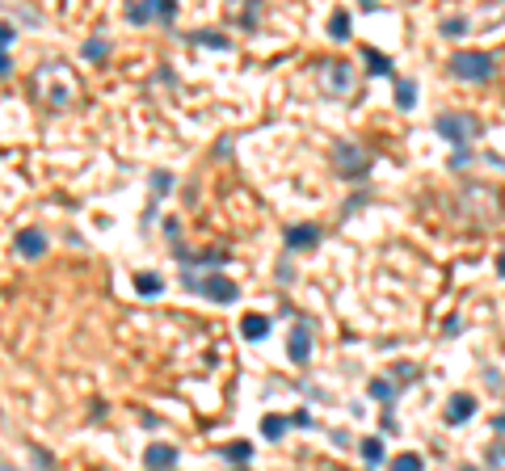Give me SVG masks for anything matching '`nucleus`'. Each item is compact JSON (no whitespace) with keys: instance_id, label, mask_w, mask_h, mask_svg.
Masks as SVG:
<instances>
[{"instance_id":"obj_1","label":"nucleus","mask_w":505,"mask_h":471,"mask_svg":"<svg viewBox=\"0 0 505 471\" xmlns=\"http://www.w3.org/2000/svg\"><path fill=\"white\" fill-rule=\"evenodd\" d=\"M34 93H46L43 101L51 110H68L76 93H80V85L68 76V68L63 63H51V68H38V76H34Z\"/></svg>"},{"instance_id":"obj_2","label":"nucleus","mask_w":505,"mask_h":471,"mask_svg":"<svg viewBox=\"0 0 505 471\" xmlns=\"http://www.w3.org/2000/svg\"><path fill=\"white\" fill-rule=\"evenodd\" d=\"M185 290H198V295H207V299H215V303H236V282L224 278V274H207V278H198V270H185L182 274Z\"/></svg>"},{"instance_id":"obj_3","label":"nucleus","mask_w":505,"mask_h":471,"mask_svg":"<svg viewBox=\"0 0 505 471\" xmlns=\"http://www.w3.org/2000/svg\"><path fill=\"white\" fill-rule=\"evenodd\" d=\"M333 160H337V177H345V181H363L370 173V152L358 143H337Z\"/></svg>"},{"instance_id":"obj_4","label":"nucleus","mask_w":505,"mask_h":471,"mask_svg":"<svg viewBox=\"0 0 505 471\" xmlns=\"http://www.w3.org/2000/svg\"><path fill=\"white\" fill-rule=\"evenodd\" d=\"M434 127H438L442 139H451L455 147H467V143L480 135V118L476 114H438Z\"/></svg>"},{"instance_id":"obj_5","label":"nucleus","mask_w":505,"mask_h":471,"mask_svg":"<svg viewBox=\"0 0 505 471\" xmlns=\"http://www.w3.org/2000/svg\"><path fill=\"white\" fill-rule=\"evenodd\" d=\"M451 76L455 80H489L493 76V55L489 51H455L451 55Z\"/></svg>"},{"instance_id":"obj_6","label":"nucleus","mask_w":505,"mask_h":471,"mask_svg":"<svg viewBox=\"0 0 505 471\" xmlns=\"http://www.w3.org/2000/svg\"><path fill=\"white\" fill-rule=\"evenodd\" d=\"M321 85L328 89V93H350L354 89V68L350 63H324V72H321Z\"/></svg>"},{"instance_id":"obj_7","label":"nucleus","mask_w":505,"mask_h":471,"mask_svg":"<svg viewBox=\"0 0 505 471\" xmlns=\"http://www.w3.org/2000/svg\"><path fill=\"white\" fill-rule=\"evenodd\" d=\"M177 463V446H165V442H152L147 450H143V467L147 471H169Z\"/></svg>"},{"instance_id":"obj_8","label":"nucleus","mask_w":505,"mask_h":471,"mask_svg":"<svg viewBox=\"0 0 505 471\" xmlns=\"http://www.w3.org/2000/svg\"><path fill=\"white\" fill-rule=\"evenodd\" d=\"M472 413H476V396H467V391H459V396H451V404H447V425H463L472 421Z\"/></svg>"},{"instance_id":"obj_9","label":"nucleus","mask_w":505,"mask_h":471,"mask_svg":"<svg viewBox=\"0 0 505 471\" xmlns=\"http://www.w3.org/2000/svg\"><path fill=\"white\" fill-rule=\"evenodd\" d=\"M286 354H291V362H299V366L312 358V329H308V324H299V329L291 332V345H286Z\"/></svg>"},{"instance_id":"obj_10","label":"nucleus","mask_w":505,"mask_h":471,"mask_svg":"<svg viewBox=\"0 0 505 471\" xmlns=\"http://www.w3.org/2000/svg\"><path fill=\"white\" fill-rule=\"evenodd\" d=\"M17 253H21V257H30V261H34V257H43V253H46V236L38 232V228L17 232Z\"/></svg>"},{"instance_id":"obj_11","label":"nucleus","mask_w":505,"mask_h":471,"mask_svg":"<svg viewBox=\"0 0 505 471\" xmlns=\"http://www.w3.org/2000/svg\"><path fill=\"white\" fill-rule=\"evenodd\" d=\"M321 240V228L316 223H295V228H286V248H312Z\"/></svg>"},{"instance_id":"obj_12","label":"nucleus","mask_w":505,"mask_h":471,"mask_svg":"<svg viewBox=\"0 0 505 471\" xmlns=\"http://www.w3.org/2000/svg\"><path fill=\"white\" fill-rule=\"evenodd\" d=\"M363 59H367L370 76H392V72H396V63H392L387 55H379L375 47H367V51H363Z\"/></svg>"},{"instance_id":"obj_13","label":"nucleus","mask_w":505,"mask_h":471,"mask_svg":"<svg viewBox=\"0 0 505 471\" xmlns=\"http://www.w3.org/2000/svg\"><path fill=\"white\" fill-rule=\"evenodd\" d=\"M240 332H244L249 341H261V337L270 332V316H257V312H253V316H244V320H240Z\"/></svg>"},{"instance_id":"obj_14","label":"nucleus","mask_w":505,"mask_h":471,"mask_svg":"<svg viewBox=\"0 0 505 471\" xmlns=\"http://www.w3.org/2000/svg\"><path fill=\"white\" fill-rule=\"evenodd\" d=\"M156 17V0L147 4V0H135V4H127V21H135V26H147Z\"/></svg>"},{"instance_id":"obj_15","label":"nucleus","mask_w":505,"mask_h":471,"mask_svg":"<svg viewBox=\"0 0 505 471\" xmlns=\"http://www.w3.org/2000/svg\"><path fill=\"white\" fill-rule=\"evenodd\" d=\"M219 455H224L228 463H249V459H253V442H228Z\"/></svg>"},{"instance_id":"obj_16","label":"nucleus","mask_w":505,"mask_h":471,"mask_svg":"<svg viewBox=\"0 0 505 471\" xmlns=\"http://www.w3.org/2000/svg\"><path fill=\"white\" fill-rule=\"evenodd\" d=\"M387 471H425V459L413 455V450H405V455H396V459L387 463Z\"/></svg>"},{"instance_id":"obj_17","label":"nucleus","mask_w":505,"mask_h":471,"mask_svg":"<svg viewBox=\"0 0 505 471\" xmlns=\"http://www.w3.org/2000/svg\"><path fill=\"white\" fill-rule=\"evenodd\" d=\"M328 34H333V38H345V34H350V13H345V9H337V13L328 17Z\"/></svg>"},{"instance_id":"obj_18","label":"nucleus","mask_w":505,"mask_h":471,"mask_svg":"<svg viewBox=\"0 0 505 471\" xmlns=\"http://www.w3.org/2000/svg\"><path fill=\"white\" fill-rule=\"evenodd\" d=\"M413 101H417V85L413 80H400V85H396V105H400V110H413Z\"/></svg>"},{"instance_id":"obj_19","label":"nucleus","mask_w":505,"mask_h":471,"mask_svg":"<svg viewBox=\"0 0 505 471\" xmlns=\"http://www.w3.org/2000/svg\"><path fill=\"white\" fill-rule=\"evenodd\" d=\"M194 43H202V47H215V51H228L231 43L224 38V34H215V30H198L194 34Z\"/></svg>"},{"instance_id":"obj_20","label":"nucleus","mask_w":505,"mask_h":471,"mask_svg":"<svg viewBox=\"0 0 505 471\" xmlns=\"http://www.w3.org/2000/svg\"><path fill=\"white\" fill-rule=\"evenodd\" d=\"M135 290H139V295H160L165 282H160L156 274H135Z\"/></svg>"},{"instance_id":"obj_21","label":"nucleus","mask_w":505,"mask_h":471,"mask_svg":"<svg viewBox=\"0 0 505 471\" xmlns=\"http://www.w3.org/2000/svg\"><path fill=\"white\" fill-rule=\"evenodd\" d=\"M370 396L392 404V400H396V383H387V379H370Z\"/></svg>"},{"instance_id":"obj_22","label":"nucleus","mask_w":505,"mask_h":471,"mask_svg":"<svg viewBox=\"0 0 505 471\" xmlns=\"http://www.w3.org/2000/svg\"><path fill=\"white\" fill-rule=\"evenodd\" d=\"M363 459H367L370 467L383 463V442H379V438H363Z\"/></svg>"},{"instance_id":"obj_23","label":"nucleus","mask_w":505,"mask_h":471,"mask_svg":"<svg viewBox=\"0 0 505 471\" xmlns=\"http://www.w3.org/2000/svg\"><path fill=\"white\" fill-rule=\"evenodd\" d=\"M261 433H266L270 442H278V438L286 433V417H266V421H261Z\"/></svg>"},{"instance_id":"obj_24","label":"nucleus","mask_w":505,"mask_h":471,"mask_svg":"<svg viewBox=\"0 0 505 471\" xmlns=\"http://www.w3.org/2000/svg\"><path fill=\"white\" fill-rule=\"evenodd\" d=\"M484 459H489V467L505 471V442H489V450H484Z\"/></svg>"},{"instance_id":"obj_25","label":"nucleus","mask_w":505,"mask_h":471,"mask_svg":"<svg viewBox=\"0 0 505 471\" xmlns=\"http://www.w3.org/2000/svg\"><path fill=\"white\" fill-rule=\"evenodd\" d=\"M105 51H110V43H105V38H93V43H85V59H101Z\"/></svg>"},{"instance_id":"obj_26","label":"nucleus","mask_w":505,"mask_h":471,"mask_svg":"<svg viewBox=\"0 0 505 471\" xmlns=\"http://www.w3.org/2000/svg\"><path fill=\"white\" fill-rule=\"evenodd\" d=\"M156 17H160V21H173V17H177V4H173V0H156Z\"/></svg>"},{"instance_id":"obj_27","label":"nucleus","mask_w":505,"mask_h":471,"mask_svg":"<svg viewBox=\"0 0 505 471\" xmlns=\"http://www.w3.org/2000/svg\"><path fill=\"white\" fill-rule=\"evenodd\" d=\"M463 30H467V21H463V17H447V21H442V34H451V38H455V34H463Z\"/></svg>"},{"instance_id":"obj_28","label":"nucleus","mask_w":505,"mask_h":471,"mask_svg":"<svg viewBox=\"0 0 505 471\" xmlns=\"http://www.w3.org/2000/svg\"><path fill=\"white\" fill-rule=\"evenodd\" d=\"M13 38H17V30H13V26H9V21H0V51L9 47V43H13Z\"/></svg>"},{"instance_id":"obj_29","label":"nucleus","mask_w":505,"mask_h":471,"mask_svg":"<svg viewBox=\"0 0 505 471\" xmlns=\"http://www.w3.org/2000/svg\"><path fill=\"white\" fill-rule=\"evenodd\" d=\"M152 181H156V189H160V194H165V189H173V177H169V173H156Z\"/></svg>"},{"instance_id":"obj_30","label":"nucleus","mask_w":505,"mask_h":471,"mask_svg":"<svg viewBox=\"0 0 505 471\" xmlns=\"http://www.w3.org/2000/svg\"><path fill=\"white\" fill-rule=\"evenodd\" d=\"M467 160H472V156H467V152H463V147H459V152H455V156H451V169H463V164H467Z\"/></svg>"},{"instance_id":"obj_31","label":"nucleus","mask_w":505,"mask_h":471,"mask_svg":"<svg viewBox=\"0 0 505 471\" xmlns=\"http://www.w3.org/2000/svg\"><path fill=\"white\" fill-rule=\"evenodd\" d=\"M0 76H9V55L0 51Z\"/></svg>"},{"instance_id":"obj_32","label":"nucleus","mask_w":505,"mask_h":471,"mask_svg":"<svg viewBox=\"0 0 505 471\" xmlns=\"http://www.w3.org/2000/svg\"><path fill=\"white\" fill-rule=\"evenodd\" d=\"M497 270H501V278H505V253H501V257H497Z\"/></svg>"},{"instance_id":"obj_33","label":"nucleus","mask_w":505,"mask_h":471,"mask_svg":"<svg viewBox=\"0 0 505 471\" xmlns=\"http://www.w3.org/2000/svg\"><path fill=\"white\" fill-rule=\"evenodd\" d=\"M240 471H244V467H240Z\"/></svg>"}]
</instances>
